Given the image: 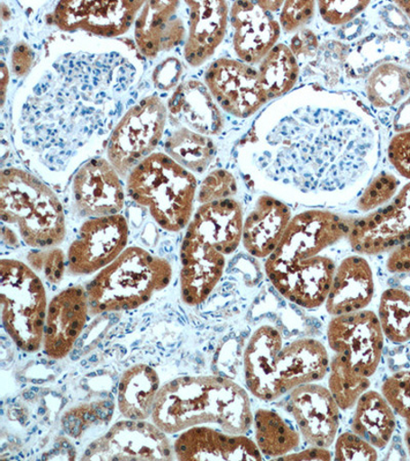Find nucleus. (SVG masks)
I'll use <instances>...</instances> for the list:
<instances>
[{"label": "nucleus", "mask_w": 410, "mask_h": 461, "mask_svg": "<svg viewBox=\"0 0 410 461\" xmlns=\"http://www.w3.org/2000/svg\"><path fill=\"white\" fill-rule=\"evenodd\" d=\"M374 148L372 131L360 117L308 107L275 126L259 163L272 180L301 190H342L368 169Z\"/></svg>", "instance_id": "f257e3e1"}, {"label": "nucleus", "mask_w": 410, "mask_h": 461, "mask_svg": "<svg viewBox=\"0 0 410 461\" xmlns=\"http://www.w3.org/2000/svg\"><path fill=\"white\" fill-rule=\"evenodd\" d=\"M166 434L214 423L223 432L244 435L253 425L248 393L220 376H182L161 386L151 414Z\"/></svg>", "instance_id": "f03ea898"}, {"label": "nucleus", "mask_w": 410, "mask_h": 461, "mask_svg": "<svg viewBox=\"0 0 410 461\" xmlns=\"http://www.w3.org/2000/svg\"><path fill=\"white\" fill-rule=\"evenodd\" d=\"M167 259L137 247L124 249L87 288L89 313L99 315L143 306L169 285Z\"/></svg>", "instance_id": "7ed1b4c3"}, {"label": "nucleus", "mask_w": 410, "mask_h": 461, "mask_svg": "<svg viewBox=\"0 0 410 461\" xmlns=\"http://www.w3.org/2000/svg\"><path fill=\"white\" fill-rule=\"evenodd\" d=\"M0 217L17 225L29 247L55 248L66 235L61 203L55 193L25 170L7 168L0 176Z\"/></svg>", "instance_id": "20e7f679"}, {"label": "nucleus", "mask_w": 410, "mask_h": 461, "mask_svg": "<svg viewBox=\"0 0 410 461\" xmlns=\"http://www.w3.org/2000/svg\"><path fill=\"white\" fill-rule=\"evenodd\" d=\"M128 189L162 229L178 232L188 225L196 178L168 154L153 153L141 160L132 170Z\"/></svg>", "instance_id": "39448f33"}, {"label": "nucleus", "mask_w": 410, "mask_h": 461, "mask_svg": "<svg viewBox=\"0 0 410 461\" xmlns=\"http://www.w3.org/2000/svg\"><path fill=\"white\" fill-rule=\"evenodd\" d=\"M0 302L3 324L14 343L27 353L39 351L48 303L41 279L32 267L16 259H2Z\"/></svg>", "instance_id": "423d86ee"}, {"label": "nucleus", "mask_w": 410, "mask_h": 461, "mask_svg": "<svg viewBox=\"0 0 410 461\" xmlns=\"http://www.w3.org/2000/svg\"><path fill=\"white\" fill-rule=\"evenodd\" d=\"M168 109L156 95L129 110L112 132L108 159L119 175L126 176L151 155L161 140Z\"/></svg>", "instance_id": "0eeeda50"}, {"label": "nucleus", "mask_w": 410, "mask_h": 461, "mask_svg": "<svg viewBox=\"0 0 410 461\" xmlns=\"http://www.w3.org/2000/svg\"><path fill=\"white\" fill-rule=\"evenodd\" d=\"M354 222L323 211H310L296 215L283 235L278 247L268 258L265 267L300 262L320 255L349 236Z\"/></svg>", "instance_id": "6e6552de"}, {"label": "nucleus", "mask_w": 410, "mask_h": 461, "mask_svg": "<svg viewBox=\"0 0 410 461\" xmlns=\"http://www.w3.org/2000/svg\"><path fill=\"white\" fill-rule=\"evenodd\" d=\"M169 438L154 423L124 420L88 445L81 460H170L174 457Z\"/></svg>", "instance_id": "1a4fd4ad"}, {"label": "nucleus", "mask_w": 410, "mask_h": 461, "mask_svg": "<svg viewBox=\"0 0 410 461\" xmlns=\"http://www.w3.org/2000/svg\"><path fill=\"white\" fill-rule=\"evenodd\" d=\"M384 337L381 322L371 311L335 316L327 329L333 351L368 377L376 374L381 363Z\"/></svg>", "instance_id": "9d476101"}, {"label": "nucleus", "mask_w": 410, "mask_h": 461, "mask_svg": "<svg viewBox=\"0 0 410 461\" xmlns=\"http://www.w3.org/2000/svg\"><path fill=\"white\" fill-rule=\"evenodd\" d=\"M128 240V222L121 214L86 221L70 245L67 258L69 272L89 275L105 269L123 254Z\"/></svg>", "instance_id": "9b49d317"}, {"label": "nucleus", "mask_w": 410, "mask_h": 461, "mask_svg": "<svg viewBox=\"0 0 410 461\" xmlns=\"http://www.w3.org/2000/svg\"><path fill=\"white\" fill-rule=\"evenodd\" d=\"M144 2H89L69 0L59 3L51 16L64 32L77 30L96 35L114 37L124 34L135 22Z\"/></svg>", "instance_id": "f8f14e48"}, {"label": "nucleus", "mask_w": 410, "mask_h": 461, "mask_svg": "<svg viewBox=\"0 0 410 461\" xmlns=\"http://www.w3.org/2000/svg\"><path fill=\"white\" fill-rule=\"evenodd\" d=\"M265 269L282 296L305 309L318 308L326 302L337 270L333 260L323 256Z\"/></svg>", "instance_id": "ddd939ff"}, {"label": "nucleus", "mask_w": 410, "mask_h": 461, "mask_svg": "<svg viewBox=\"0 0 410 461\" xmlns=\"http://www.w3.org/2000/svg\"><path fill=\"white\" fill-rule=\"evenodd\" d=\"M205 81L220 106L236 117L255 114L269 100L260 86L258 72L235 59H220L213 63Z\"/></svg>", "instance_id": "4468645a"}, {"label": "nucleus", "mask_w": 410, "mask_h": 461, "mask_svg": "<svg viewBox=\"0 0 410 461\" xmlns=\"http://www.w3.org/2000/svg\"><path fill=\"white\" fill-rule=\"evenodd\" d=\"M357 254L378 255L410 238V183L390 205L354 222L349 236Z\"/></svg>", "instance_id": "2eb2a0df"}, {"label": "nucleus", "mask_w": 410, "mask_h": 461, "mask_svg": "<svg viewBox=\"0 0 410 461\" xmlns=\"http://www.w3.org/2000/svg\"><path fill=\"white\" fill-rule=\"evenodd\" d=\"M286 408L305 441L323 448L333 445L340 426V407L330 390L314 383L297 386L290 391Z\"/></svg>", "instance_id": "dca6fc26"}, {"label": "nucleus", "mask_w": 410, "mask_h": 461, "mask_svg": "<svg viewBox=\"0 0 410 461\" xmlns=\"http://www.w3.org/2000/svg\"><path fill=\"white\" fill-rule=\"evenodd\" d=\"M88 313L84 287L63 290L51 300L43 333L44 352L50 358L61 360L69 355L85 329Z\"/></svg>", "instance_id": "f3484780"}, {"label": "nucleus", "mask_w": 410, "mask_h": 461, "mask_svg": "<svg viewBox=\"0 0 410 461\" xmlns=\"http://www.w3.org/2000/svg\"><path fill=\"white\" fill-rule=\"evenodd\" d=\"M226 256L187 230L181 248V295L185 303H203L221 280Z\"/></svg>", "instance_id": "a211bd4d"}, {"label": "nucleus", "mask_w": 410, "mask_h": 461, "mask_svg": "<svg viewBox=\"0 0 410 461\" xmlns=\"http://www.w3.org/2000/svg\"><path fill=\"white\" fill-rule=\"evenodd\" d=\"M72 189L79 212L87 217H107L123 210V184L106 159L94 158L82 166L74 177Z\"/></svg>", "instance_id": "6ab92c4d"}, {"label": "nucleus", "mask_w": 410, "mask_h": 461, "mask_svg": "<svg viewBox=\"0 0 410 461\" xmlns=\"http://www.w3.org/2000/svg\"><path fill=\"white\" fill-rule=\"evenodd\" d=\"M174 452L183 461L263 459L257 444L248 437L205 427L184 430L175 442Z\"/></svg>", "instance_id": "aec40b11"}, {"label": "nucleus", "mask_w": 410, "mask_h": 461, "mask_svg": "<svg viewBox=\"0 0 410 461\" xmlns=\"http://www.w3.org/2000/svg\"><path fill=\"white\" fill-rule=\"evenodd\" d=\"M282 348L280 332L271 325H264L252 334L245 348L246 385L253 396L267 402L282 396L276 367V360Z\"/></svg>", "instance_id": "412c9836"}, {"label": "nucleus", "mask_w": 410, "mask_h": 461, "mask_svg": "<svg viewBox=\"0 0 410 461\" xmlns=\"http://www.w3.org/2000/svg\"><path fill=\"white\" fill-rule=\"evenodd\" d=\"M234 27V49L244 62L255 64L269 54L280 35V28L258 4L236 2L231 10Z\"/></svg>", "instance_id": "4be33fe9"}, {"label": "nucleus", "mask_w": 410, "mask_h": 461, "mask_svg": "<svg viewBox=\"0 0 410 461\" xmlns=\"http://www.w3.org/2000/svg\"><path fill=\"white\" fill-rule=\"evenodd\" d=\"M375 294L374 275L368 260L352 256L342 260L325 302L328 314L341 316L364 310Z\"/></svg>", "instance_id": "5701e85b"}, {"label": "nucleus", "mask_w": 410, "mask_h": 461, "mask_svg": "<svg viewBox=\"0 0 410 461\" xmlns=\"http://www.w3.org/2000/svg\"><path fill=\"white\" fill-rule=\"evenodd\" d=\"M276 367L278 388L283 396L297 386L322 381L330 368V358L320 341L302 339L282 348Z\"/></svg>", "instance_id": "b1692460"}, {"label": "nucleus", "mask_w": 410, "mask_h": 461, "mask_svg": "<svg viewBox=\"0 0 410 461\" xmlns=\"http://www.w3.org/2000/svg\"><path fill=\"white\" fill-rule=\"evenodd\" d=\"M178 2H148L136 21L135 36L141 53L155 58L183 40L185 28L178 17Z\"/></svg>", "instance_id": "393cba45"}, {"label": "nucleus", "mask_w": 410, "mask_h": 461, "mask_svg": "<svg viewBox=\"0 0 410 461\" xmlns=\"http://www.w3.org/2000/svg\"><path fill=\"white\" fill-rule=\"evenodd\" d=\"M190 9L189 37L185 59L191 66L203 65L225 36L228 5L225 2H186Z\"/></svg>", "instance_id": "a878e982"}, {"label": "nucleus", "mask_w": 410, "mask_h": 461, "mask_svg": "<svg viewBox=\"0 0 410 461\" xmlns=\"http://www.w3.org/2000/svg\"><path fill=\"white\" fill-rule=\"evenodd\" d=\"M188 230L217 248L223 255L233 254L242 240L241 206L233 199L200 206Z\"/></svg>", "instance_id": "bb28decb"}, {"label": "nucleus", "mask_w": 410, "mask_h": 461, "mask_svg": "<svg viewBox=\"0 0 410 461\" xmlns=\"http://www.w3.org/2000/svg\"><path fill=\"white\" fill-rule=\"evenodd\" d=\"M168 113L171 122L188 125L204 136L218 135L223 130L221 111L205 86L197 80L178 86L169 101Z\"/></svg>", "instance_id": "cd10ccee"}, {"label": "nucleus", "mask_w": 410, "mask_h": 461, "mask_svg": "<svg viewBox=\"0 0 410 461\" xmlns=\"http://www.w3.org/2000/svg\"><path fill=\"white\" fill-rule=\"evenodd\" d=\"M290 222L289 208L279 200L260 197L243 222L242 242L252 257L269 258L278 247Z\"/></svg>", "instance_id": "c85d7f7f"}, {"label": "nucleus", "mask_w": 410, "mask_h": 461, "mask_svg": "<svg viewBox=\"0 0 410 461\" xmlns=\"http://www.w3.org/2000/svg\"><path fill=\"white\" fill-rule=\"evenodd\" d=\"M159 390V374L147 364H137L126 370L119 382V411L125 419L146 420L152 414Z\"/></svg>", "instance_id": "c756f323"}, {"label": "nucleus", "mask_w": 410, "mask_h": 461, "mask_svg": "<svg viewBox=\"0 0 410 461\" xmlns=\"http://www.w3.org/2000/svg\"><path fill=\"white\" fill-rule=\"evenodd\" d=\"M395 429L396 419L385 397L376 391L365 392L356 403L353 433L374 447L383 449L390 443Z\"/></svg>", "instance_id": "7c9ffc66"}, {"label": "nucleus", "mask_w": 410, "mask_h": 461, "mask_svg": "<svg viewBox=\"0 0 410 461\" xmlns=\"http://www.w3.org/2000/svg\"><path fill=\"white\" fill-rule=\"evenodd\" d=\"M256 444L265 456L279 458L299 447L301 436L278 412L259 409L253 416Z\"/></svg>", "instance_id": "2f4dec72"}, {"label": "nucleus", "mask_w": 410, "mask_h": 461, "mask_svg": "<svg viewBox=\"0 0 410 461\" xmlns=\"http://www.w3.org/2000/svg\"><path fill=\"white\" fill-rule=\"evenodd\" d=\"M299 65L292 50L278 44L260 67L259 79L268 99L278 98L292 89L299 77Z\"/></svg>", "instance_id": "473e14b6"}, {"label": "nucleus", "mask_w": 410, "mask_h": 461, "mask_svg": "<svg viewBox=\"0 0 410 461\" xmlns=\"http://www.w3.org/2000/svg\"><path fill=\"white\" fill-rule=\"evenodd\" d=\"M164 147L170 158L198 174L204 173L211 165L215 153L210 138L186 128L175 131Z\"/></svg>", "instance_id": "72a5a7b5"}, {"label": "nucleus", "mask_w": 410, "mask_h": 461, "mask_svg": "<svg viewBox=\"0 0 410 461\" xmlns=\"http://www.w3.org/2000/svg\"><path fill=\"white\" fill-rule=\"evenodd\" d=\"M367 92L372 105H396L410 92V70L394 63H384L371 72Z\"/></svg>", "instance_id": "f704fd0d"}, {"label": "nucleus", "mask_w": 410, "mask_h": 461, "mask_svg": "<svg viewBox=\"0 0 410 461\" xmlns=\"http://www.w3.org/2000/svg\"><path fill=\"white\" fill-rule=\"evenodd\" d=\"M385 337L394 344L410 340V294L400 288L386 290L378 307Z\"/></svg>", "instance_id": "c9c22d12"}, {"label": "nucleus", "mask_w": 410, "mask_h": 461, "mask_svg": "<svg viewBox=\"0 0 410 461\" xmlns=\"http://www.w3.org/2000/svg\"><path fill=\"white\" fill-rule=\"evenodd\" d=\"M328 386L339 407L342 411H348L368 392L370 381L369 377L360 373L344 357L335 354L331 363Z\"/></svg>", "instance_id": "e433bc0d"}, {"label": "nucleus", "mask_w": 410, "mask_h": 461, "mask_svg": "<svg viewBox=\"0 0 410 461\" xmlns=\"http://www.w3.org/2000/svg\"><path fill=\"white\" fill-rule=\"evenodd\" d=\"M363 44L357 50L356 55H364L360 59L363 63L352 73L361 77L367 73L372 66L378 61H383L385 58L397 59V61L410 62V36L387 34L379 36L375 41Z\"/></svg>", "instance_id": "4c0bfd02"}, {"label": "nucleus", "mask_w": 410, "mask_h": 461, "mask_svg": "<svg viewBox=\"0 0 410 461\" xmlns=\"http://www.w3.org/2000/svg\"><path fill=\"white\" fill-rule=\"evenodd\" d=\"M383 396L410 429V371H400L387 377L382 386Z\"/></svg>", "instance_id": "58836bf2"}, {"label": "nucleus", "mask_w": 410, "mask_h": 461, "mask_svg": "<svg viewBox=\"0 0 410 461\" xmlns=\"http://www.w3.org/2000/svg\"><path fill=\"white\" fill-rule=\"evenodd\" d=\"M236 192L237 184L233 175L219 169L208 175L201 184L198 200L204 204L220 202L234 196Z\"/></svg>", "instance_id": "ea45409f"}, {"label": "nucleus", "mask_w": 410, "mask_h": 461, "mask_svg": "<svg viewBox=\"0 0 410 461\" xmlns=\"http://www.w3.org/2000/svg\"><path fill=\"white\" fill-rule=\"evenodd\" d=\"M397 177L391 174L378 176L370 183L358 200L357 208L361 212H369L383 205L395 195L398 188Z\"/></svg>", "instance_id": "a19ab883"}, {"label": "nucleus", "mask_w": 410, "mask_h": 461, "mask_svg": "<svg viewBox=\"0 0 410 461\" xmlns=\"http://www.w3.org/2000/svg\"><path fill=\"white\" fill-rule=\"evenodd\" d=\"M337 460H377L376 447L355 433L342 434L335 442Z\"/></svg>", "instance_id": "79ce46f5"}, {"label": "nucleus", "mask_w": 410, "mask_h": 461, "mask_svg": "<svg viewBox=\"0 0 410 461\" xmlns=\"http://www.w3.org/2000/svg\"><path fill=\"white\" fill-rule=\"evenodd\" d=\"M28 262L35 271L42 272L50 284L58 285L63 279L65 255L61 249L32 252L28 256Z\"/></svg>", "instance_id": "37998d69"}, {"label": "nucleus", "mask_w": 410, "mask_h": 461, "mask_svg": "<svg viewBox=\"0 0 410 461\" xmlns=\"http://www.w3.org/2000/svg\"><path fill=\"white\" fill-rule=\"evenodd\" d=\"M369 5V2H319L318 6L327 23L337 26L348 23Z\"/></svg>", "instance_id": "c03bdc74"}, {"label": "nucleus", "mask_w": 410, "mask_h": 461, "mask_svg": "<svg viewBox=\"0 0 410 461\" xmlns=\"http://www.w3.org/2000/svg\"><path fill=\"white\" fill-rule=\"evenodd\" d=\"M313 2H287L283 5L280 21L287 32H293L307 24L314 14Z\"/></svg>", "instance_id": "a18cd8bd"}, {"label": "nucleus", "mask_w": 410, "mask_h": 461, "mask_svg": "<svg viewBox=\"0 0 410 461\" xmlns=\"http://www.w3.org/2000/svg\"><path fill=\"white\" fill-rule=\"evenodd\" d=\"M387 156L392 166L406 178H410V131L399 133L391 140Z\"/></svg>", "instance_id": "49530a36"}, {"label": "nucleus", "mask_w": 410, "mask_h": 461, "mask_svg": "<svg viewBox=\"0 0 410 461\" xmlns=\"http://www.w3.org/2000/svg\"><path fill=\"white\" fill-rule=\"evenodd\" d=\"M182 63L177 58H168L153 72L154 86L160 91H169L180 80Z\"/></svg>", "instance_id": "de8ad7c7"}, {"label": "nucleus", "mask_w": 410, "mask_h": 461, "mask_svg": "<svg viewBox=\"0 0 410 461\" xmlns=\"http://www.w3.org/2000/svg\"><path fill=\"white\" fill-rule=\"evenodd\" d=\"M317 49L316 36L310 30H303V32L297 33L292 41V46H290L296 61L299 59L301 62H309L313 58H315Z\"/></svg>", "instance_id": "09e8293b"}, {"label": "nucleus", "mask_w": 410, "mask_h": 461, "mask_svg": "<svg viewBox=\"0 0 410 461\" xmlns=\"http://www.w3.org/2000/svg\"><path fill=\"white\" fill-rule=\"evenodd\" d=\"M387 269L391 273H410V238L393 249L387 260Z\"/></svg>", "instance_id": "8fccbe9b"}, {"label": "nucleus", "mask_w": 410, "mask_h": 461, "mask_svg": "<svg viewBox=\"0 0 410 461\" xmlns=\"http://www.w3.org/2000/svg\"><path fill=\"white\" fill-rule=\"evenodd\" d=\"M34 54L25 42H20L14 48L12 55V68L18 77L27 76L33 64Z\"/></svg>", "instance_id": "3c124183"}, {"label": "nucleus", "mask_w": 410, "mask_h": 461, "mask_svg": "<svg viewBox=\"0 0 410 461\" xmlns=\"http://www.w3.org/2000/svg\"><path fill=\"white\" fill-rule=\"evenodd\" d=\"M279 460H331V452L323 447H317L314 446L313 448L305 449L299 453H293L278 458Z\"/></svg>", "instance_id": "603ef678"}, {"label": "nucleus", "mask_w": 410, "mask_h": 461, "mask_svg": "<svg viewBox=\"0 0 410 461\" xmlns=\"http://www.w3.org/2000/svg\"><path fill=\"white\" fill-rule=\"evenodd\" d=\"M395 130L405 131L410 130V99L402 105L395 118Z\"/></svg>", "instance_id": "864d4df0"}, {"label": "nucleus", "mask_w": 410, "mask_h": 461, "mask_svg": "<svg viewBox=\"0 0 410 461\" xmlns=\"http://www.w3.org/2000/svg\"><path fill=\"white\" fill-rule=\"evenodd\" d=\"M0 73H2V79H0V83H2V106H4L5 101L6 86L9 85L10 80L9 69H7L5 62H2V70H0Z\"/></svg>", "instance_id": "5fc2aeb1"}, {"label": "nucleus", "mask_w": 410, "mask_h": 461, "mask_svg": "<svg viewBox=\"0 0 410 461\" xmlns=\"http://www.w3.org/2000/svg\"><path fill=\"white\" fill-rule=\"evenodd\" d=\"M3 230V238L6 244L10 245V247H18L19 243L16 235L10 229L4 228Z\"/></svg>", "instance_id": "6e6d98bb"}, {"label": "nucleus", "mask_w": 410, "mask_h": 461, "mask_svg": "<svg viewBox=\"0 0 410 461\" xmlns=\"http://www.w3.org/2000/svg\"><path fill=\"white\" fill-rule=\"evenodd\" d=\"M260 7L265 11H278L283 5L282 2H259L257 3Z\"/></svg>", "instance_id": "4d7b16f0"}, {"label": "nucleus", "mask_w": 410, "mask_h": 461, "mask_svg": "<svg viewBox=\"0 0 410 461\" xmlns=\"http://www.w3.org/2000/svg\"><path fill=\"white\" fill-rule=\"evenodd\" d=\"M396 5L404 11L410 18V2H397Z\"/></svg>", "instance_id": "13d9d810"}, {"label": "nucleus", "mask_w": 410, "mask_h": 461, "mask_svg": "<svg viewBox=\"0 0 410 461\" xmlns=\"http://www.w3.org/2000/svg\"><path fill=\"white\" fill-rule=\"evenodd\" d=\"M405 446L408 451V455L410 456V429L407 430L405 436Z\"/></svg>", "instance_id": "bf43d9fd"}]
</instances>
